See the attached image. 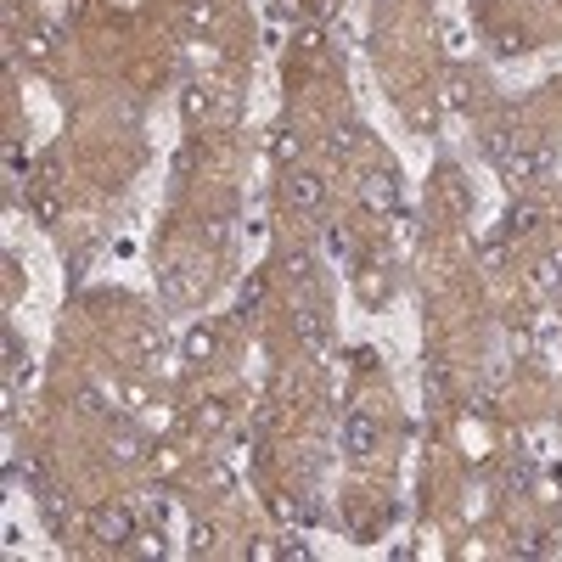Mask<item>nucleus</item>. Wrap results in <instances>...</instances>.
Wrapping results in <instances>:
<instances>
[{
    "instance_id": "nucleus-1",
    "label": "nucleus",
    "mask_w": 562,
    "mask_h": 562,
    "mask_svg": "<svg viewBox=\"0 0 562 562\" xmlns=\"http://www.w3.org/2000/svg\"><path fill=\"white\" fill-rule=\"evenodd\" d=\"M377 439H383L377 416H366V410H349V416H343V439H337V444H343L354 461H366V456L377 450Z\"/></svg>"
},
{
    "instance_id": "nucleus-2",
    "label": "nucleus",
    "mask_w": 562,
    "mask_h": 562,
    "mask_svg": "<svg viewBox=\"0 0 562 562\" xmlns=\"http://www.w3.org/2000/svg\"><path fill=\"white\" fill-rule=\"evenodd\" d=\"M90 529H96V540L113 546V551H124V546L135 540V517H130V506H101V512L90 517Z\"/></svg>"
},
{
    "instance_id": "nucleus-3",
    "label": "nucleus",
    "mask_w": 562,
    "mask_h": 562,
    "mask_svg": "<svg viewBox=\"0 0 562 562\" xmlns=\"http://www.w3.org/2000/svg\"><path fill=\"white\" fill-rule=\"evenodd\" d=\"M281 197H287V208L310 214V208H321V203H326V180H321V174H287V180H281Z\"/></svg>"
},
{
    "instance_id": "nucleus-4",
    "label": "nucleus",
    "mask_w": 562,
    "mask_h": 562,
    "mask_svg": "<svg viewBox=\"0 0 562 562\" xmlns=\"http://www.w3.org/2000/svg\"><path fill=\"white\" fill-rule=\"evenodd\" d=\"M360 203H366L371 214H388V208L400 203V186H394V169H371V174L360 180Z\"/></svg>"
},
{
    "instance_id": "nucleus-5",
    "label": "nucleus",
    "mask_w": 562,
    "mask_h": 562,
    "mask_svg": "<svg viewBox=\"0 0 562 562\" xmlns=\"http://www.w3.org/2000/svg\"><path fill=\"white\" fill-rule=\"evenodd\" d=\"M293 332H298V343H304L310 354H321V349H326V321H321L315 304H298V310H293Z\"/></svg>"
},
{
    "instance_id": "nucleus-6",
    "label": "nucleus",
    "mask_w": 562,
    "mask_h": 562,
    "mask_svg": "<svg viewBox=\"0 0 562 562\" xmlns=\"http://www.w3.org/2000/svg\"><path fill=\"white\" fill-rule=\"evenodd\" d=\"M546 169H551V152H546V147H534V152H512V158H506L512 186H529V180H540Z\"/></svg>"
},
{
    "instance_id": "nucleus-7",
    "label": "nucleus",
    "mask_w": 562,
    "mask_h": 562,
    "mask_svg": "<svg viewBox=\"0 0 562 562\" xmlns=\"http://www.w3.org/2000/svg\"><path fill=\"white\" fill-rule=\"evenodd\" d=\"M158 293H163V304H186V293H191V264H169L163 281H158Z\"/></svg>"
},
{
    "instance_id": "nucleus-8",
    "label": "nucleus",
    "mask_w": 562,
    "mask_h": 562,
    "mask_svg": "<svg viewBox=\"0 0 562 562\" xmlns=\"http://www.w3.org/2000/svg\"><path fill=\"white\" fill-rule=\"evenodd\" d=\"M40 506H45V523H51V534H57V540H68V512H62V500H57L51 489H40Z\"/></svg>"
},
{
    "instance_id": "nucleus-9",
    "label": "nucleus",
    "mask_w": 562,
    "mask_h": 562,
    "mask_svg": "<svg viewBox=\"0 0 562 562\" xmlns=\"http://www.w3.org/2000/svg\"><path fill=\"white\" fill-rule=\"evenodd\" d=\"M534 220H540V208H534V203H517V208L506 214V237H517V231H534Z\"/></svg>"
},
{
    "instance_id": "nucleus-10",
    "label": "nucleus",
    "mask_w": 562,
    "mask_h": 562,
    "mask_svg": "<svg viewBox=\"0 0 562 562\" xmlns=\"http://www.w3.org/2000/svg\"><path fill=\"white\" fill-rule=\"evenodd\" d=\"M208 354H214V332H208V326L186 332V360H208Z\"/></svg>"
},
{
    "instance_id": "nucleus-11",
    "label": "nucleus",
    "mask_w": 562,
    "mask_h": 562,
    "mask_svg": "<svg viewBox=\"0 0 562 562\" xmlns=\"http://www.w3.org/2000/svg\"><path fill=\"white\" fill-rule=\"evenodd\" d=\"M237 304H242V315H253V310H259V304H264V276H247V281H242Z\"/></svg>"
},
{
    "instance_id": "nucleus-12",
    "label": "nucleus",
    "mask_w": 562,
    "mask_h": 562,
    "mask_svg": "<svg viewBox=\"0 0 562 562\" xmlns=\"http://www.w3.org/2000/svg\"><path fill=\"white\" fill-rule=\"evenodd\" d=\"M326 253H332V259H354V237H349L343 225H332V231H326Z\"/></svg>"
},
{
    "instance_id": "nucleus-13",
    "label": "nucleus",
    "mask_w": 562,
    "mask_h": 562,
    "mask_svg": "<svg viewBox=\"0 0 562 562\" xmlns=\"http://www.w3.org/2000/svg\"><path fill=\"white\" fill-rule=\"evenodd\" d=\"M113 456H118V461H135V456H141V433H130V427H124V433L113 439Z\"/></svg>"
},
{
    "instance_id": "nucleus-14",
    "label": "nucleus",
    "mask_w": 562,
    "mask_h": 562,
    "mask_svg": "<svg viewBox=\"0 0 562 562\" xmlns=\"http://www.w3.org/2000/svg\"><path fill=\"white\" fill-rule=\"evenodd\" d=\"M444 197H450V208H456V214L467 208V186H461V174H444Z\"/></svg>"
},
{
    "instance_id": "nucleus-15",
    "label": "nucleus",
    "mask_w": 562,
    "mask_h": 562,
    "mask_svg": "<svg viewBox=\"0 0 562 562\" xmlns=\"http://www.w3.org/2000/svg\"><path fill=\"white\" fill-rule=\"evenodd\" d=\"M186 23H191V28H197V23H214V0H191V6H186Z\"/></svg>"
},
{
    "instance_id": "nucleus-16",
    "label": "nucleus",
    "mask_w": 562,
    "mask_h": 562,
    "mask_svg": "<svg viewBox=\"0 0 562 562\" xmlns=\"http://www.w3.org/2000/svg\"><path fill=\"white\" fill-rule=\"evenodd\" d=\"M197 113H208V90H203V84L186 90V118H197Z\"/></svg>"
},
{
    "instance_id": "nucleus-17",
    "label": "nucleus",
    "mask_w": 562,
    "mask_h": 562,
    "mask_svg": "<svg viewBox=\"0 0 562 562\" xmlns=\"http://www.w3.org/2000/svg\"><path fill=\"white\" fill-rule=\"evenodd\" d=\"M34 220H40V225H57V220H62L57 197H40V203H34Z\"/></svg>"
},
{
    "instance_id": "nucleus-18",
    "label": "nucleus",
    "mask_w": 562,
    "mask_h": 562,
    "mask_svg": "<svg viewBox=\"0 0 562 562\" xmlns=\"http://www.w3.org/2000/svg\"><path fill=\"white\" fill-rule=\"evenodd\" d=\"M28 51H34V57H51V51H57V28H40V34H34V45H28Z\"/></svg>"
},
{
    "instance_id": "nucleus-19",
    "label": "nucleus",
    "mask_w": 562,
    "mask_h": 562,
    "mask_svg": "<svg viewBox=\"0 0 562 562\" xmlns=\"http://www.w3.org/2000/svg\"><path fill=\"white\" fill-rule=\"evenodd\" d=\"M495 51H500V57H512V51H523V34H512V28H500V34H495Z\"/></svg>"
},
{
    "instance_id": "nucleus-20",
    "label": "nucleus",
    "mask_w": 562,
    "mask_h": 562,
    "mask_svg": "<svg viewBox=\"0 0 562 562\" xmlns=\"http://www.w3.org/2000/svg\"><path fill=\"white\" fill-rule=\"evenodd\" d=\"M298 147H304V141H298L293 130H281V135H276V158H298Z\"/></svg>"
},
{
    "instance_id": "nucleus-21",
    "label": "nucleus",
    "mask_w": 562,
    "mask_h": 562,
    "mask_svg": "<svg viewBox=\"0 0 562 562\" xmlns=\"http://www.w3.org/2000/svg\"><path fill=\"white\" fill-rule=\"evenodd\" d=\"M287 276H293V281H310V276H315V270H310V253H293V259H287Z\"/></svg>"
},
{
    "instance_id": "nucleus-22",
    "label": "nucleus",
    "mask_w": 562,
    "mask_h": 562,
    "mask_svg": "<svg viewBox=\"0 0 562 562\" xmlns=\"http://www.w3.org/2000/svg\"><path fill=\"white\" fill-rule=\"evenodd\" d=\"M427 388H433V400H439V394H444V388H450V377H444V366H439V360H433V366H427Z\"/></svg>"
},
{
    "instance_id": "nucleus-23",
    "label": "nucleus",
    "mask_w": 562,
    "mask_h": 562,
    "mask_svg": "<svg viewBox=\"0 0 562 562\" xmlns=\"http://www.w3.org/2000/svg\"><path fill=\"white\" fill-rule=\"evenodd\" d=\"M191 551H214V529H208V523L191 529Z\"/></svg>"
},
{
    "instance_id": "nucleus-24",
    "label": "nucleus",
    "mask_w": 562,
    "mask_h": 562,
    "mask_svg": "<svg viewBox=\"0 0 562 562\" xmlns=\"http://www.w3.org/2000/svg\"><path fill=\"white\" fill-rule=\"evenodd\" d=\"M79 410H90V416L107 410V405H101V388H79Z\"/></svg>"
},
{
    "instance_id": "nucleus-25",
    "label": "nucleus",
    "mask_w": 562,
    "mask_h": 562,
    "mask_svg": "<svg viewBox=\"0 0 562 562\" xmlns=\"http://www.w3.org/2000/svg\"><path fill=\"white\" fill-rule=\"evenodd\" d=\"M326 147H332V152H337V158H343V152H349V147H354V130H332V141H326Z\"/></svg>"
},
{
    "instance_id": "nucleus-26",
    "label": "nucleus",
    "mask_w": 562,
    "mask_h": 562,
    "mask_svg": "<svg viewBox=\"0 0 562 562\" xmlns=\"http://www.w3.org/2000/svg\"><path fill=\"white\" fill-rule=\"evenodd\" d=\"M197 422H203V427H220V422H225V410H220V405H208V410H197Z\"/></svg>"
},
{
    "instance_id": "nucleus-27",
    "label": "nucleus",
    "mask_w": 562,
    "mask_h": 562,
    "mask_svg": "<svg viewBox=\"0 0 562 562\" xmlns=\"http://www.w3.org/2000/svg\"><path fill=\"white\" fill-rule=\"evenodd\" d=\"M337 6L343 0H315V17H337Z\"/></svg>"
},
{
    "instance_id": "nucleus-28",
    "label": "nucleus",
    "mask_w": 562,
    "mask_h": 562,
    "mask_svg": "<svg viewBox=\"0 0 562 562\" xmlns=\"http://www.w3.org/2000/svg\"><path fill=\"white\" fill-rule=\"evenodd\" d=\"M551 270H557V276H562V253H557V259H551Z\"/></svg>"
}]
</instances>
